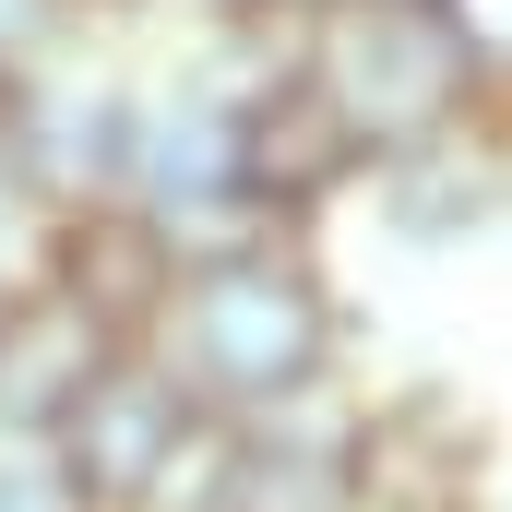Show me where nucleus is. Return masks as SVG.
I'll use <instances>...</instances> for the list:
<instances>
[{
    "mask_svg": "<svg viewBox=\"0 0 512 512\" xmlns=\"http://www.w3.org/2000/svg\"><path fill=\"white\" fill-rule=\"evenodd\" d=\"M179 358L203 370V382L227 393H274L310 370V334H322V310H310V286L298 274H274V262H215L203 286H191V310H179Z\"/></svg>",
    "mask_w": 512,
    "mask_h": 512,
    "instance_id": "nucleus-1",
    "label": "nucleus"
},
{
    "mask_svg": "<svg viewBox=\"0 0 512 512\" xmlns=\"http://www.w3.org/2000/svg\"><path fill=\"white\" fill-rule=\"evenodd\" d=\"M60 417H72V477L96 501H143L179 453V382L167 370H84L60 393Z\"/></svg>",
    "mask_w": 512,
    "mask_h": 512,
    "instance_id": "nucleus-2",
    "label": "nucleus"
},
{
    "mask_svg": "<svg viewBox=\"0 0 512 512\" xmlns=\"http://www.w3.org/2000/svg\"><path fill=\"white\" fill-rule=\"evenodd\" d=\"M36 24H48V0H0V48H36Z\"/></svg>",
    "mask_w": 512,
    "mask_h": 512,
    "instance_id": "nucleus-3",
    "label": "nucleus"
}]
</instances>
